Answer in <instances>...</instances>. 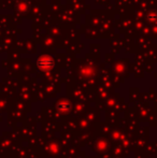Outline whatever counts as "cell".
<instances>
[{"mask_svg": "<svg viewBox=\"0 0 157 158\" xmlns=\"http://www.w3.org/2000/svg\"><path fill=\"white\" fill-rule=\"evenodd\" d=\"M53 64H54V61L50 57H43L39 60L40 68L44 69V70H48V69L53 68Z\"/></svg>", "mask_w": 157, "mask_h": 158, "instance_id": "obj_1", "label": "cell"}]
</instances>
